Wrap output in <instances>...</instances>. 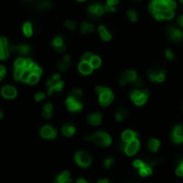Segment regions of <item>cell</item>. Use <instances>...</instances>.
Wrapping results in <instances>:
<instances>
[{
    "label": "cell",
    "mask_w": 183,
    "mask_h": 183,
    "mask_svg": "<svg viewBox=\"0 0 183 183\" xmlns=\"http://www.w3.org/2000/svg\"><path fill=\"white\" fill-rule=\"evenodd\" d=\"M97 183H109V180L106 179V178H104V179H100Z\"/></svg>",
    "instance_id": "54"
},
{
    "label": "cell",
    "mask_w": 183,
    "mask_h": 183,
    "mask_svg": "<svg viewBox=\"0 0 183 183\" xmlns=\"http://www.w3.org/2000/svg\"><path fill=\"white\" fill-rule=\"evenodd\" d=\"M43 116H44V118L48 119V118H51V117H52V111H44Z\"/></svg>",
    "instance_id": "53"
},
{
    "label": "cell",
    "mask_w": 183,
    "mask_h": 183,
    "mask_svg": "<svg viewBox=\"0 0 183 183\" xmlns=\"http://www.w3.org/2000/svg\"><path fill=\"white\" fill-rule=\"evenodd\" d=\"M94 31V26L91 22H82L81 25V32L82 34L87 33V32H93Z\"/></svg>",
    "instance_id": "26"
},
{
    "label": "cell",
    "mask_w": 183,
    "mask_h": 183,
    "mask_svg": "<svg viewBox=\"0 0 183 183\" xmlns=\"http://www.w3.org/2000/svg\"><path fill=\"white\" fill-rule=\"evenodd\" d=\"M86 139H90L94 142V144L99 145L101 147H108L111 144V137L108 133L106 132H95L90 137H87Z\"/></svg>",
    "instance_id": "5"
},
{
    "label": "cell",
    "mask_w": 183,
    "mask_h": 183,
    "mask_svg": "<svg viewBox=\"0 0 183 183\" xmlns=\"http://www.w3.org/2000/svg\"><path fill=\"white\" fill-rule=\"evenodd\" d=\"M130 97L133 101L136 106H142L144 104H146L148 101V97H149V92L146 89H138L135 88L132 89L130 91Z\"/></svg>",
    "instance_id": "4"
},
{
    "label": "cell",
    "mask_w": 183,
    "mask_h": 183,
    "mask_svg": "<svg viewBox=\"0 0 183 183\" xmlns=\"http://www.w3.org/2000/svg\"><path fill=\"white\" fill-rule=\"evenodd\" d=\"M9 54H10L9 47H3V46H1V45H0V59H1V60L7 59V57H9Z\"/></svg>",
    "instance_id": "32"
},
{
    "label": "cell",
    "mask_w": 183,
    "mask_h": 183,
    "mask_svg": "<svg viewBox=\"0 0 183 183\" xmlns=\"http://www.w3.org/2000/svg\"><path fill=\"white\" fill-rule=\"evenodd\" d=\"M78 71L81 72L82 75H89V74L92 73V71H93V67H91L90 62L82 61L81 63L78 64Z\"/></svg>",
    "instance_id": "17"
},
{
    "label": "cell",
    "mask_w": 183,
    "mask_h": 183,
    "mask_svg": "<svg viewBox=\"0 0 183 183\" xmlns=\"http://www.w3.org/2000/svg\"><path fill=\"white\" fill-rule=\"evenodd\" d=\"M161 147V141L156 138H151L148 141V148L151 152H157Z\"/></svg>",
    "instance_id": "21"
},
{
    "label": "cell",
    "mask_w": 183,
    "mask_h": 183,
    "mask_svg": "<svg viewBox=\"0 0 183 183\" xmlns=\"http://www.w3.org/2000/svg\"><path fill=\"white\" fill-rule=\"evenodd\" d=\"M90 64H91V67H93V69H99L100 67H101L102 64V59L100 58L99 56H92L91 60H90Z\"/></svg>",
    "instance_id": "29"
},
{
    "label": "cell",
    "mask_w": 183,
    "mask_h": 183,
    "mask_svg": "<svg viewBox=\"0 0 183 183\" xmlns=\"http://www.w3.org/2000/svg\"><path fill=\"white\" fill-rule=\"evenodd\" d=\"M1 93L6 99H14L17 94V91L13 86H4L1 90Z\"/></svg>",
    "instance_id": "16"
},
{
    "label": "cell",
    "mask_w": 183,
    "mask_h": 183,
    "mask_svg": "<svg viewBox=\"0 0 183 183\" xmlns=\"http://www.w3.org/2000/svg\"><path fill=\"white\" fill-rule=\"evenodd\" d=\"M177 7L175 0H151L149 3V11L156 21H163V13L167 10H174Z\"/></svg>",
    "instance_id": "1"
},
{
    "label": "cell",
    "mask_w": 183,
    "mask_h": 183,
    "mask_svg": "<svg viewBox=\"0 0 183 183\" xmlns=\"http://www.w3.org/2000/svg\"><path fill=\"white\" fill-rule=\"evenodd\" d=\"M127 115H129V112H127V110L125 108H118L116 114H115V118H116L118 122H121L127 117Z\"/></svg>",
    "instance_id": "24"
},
{
    "label": "cell",
    "mask_w": 183,
    "mask_h": 183,
    "mask_svg": "<svg viewBox=\"0 0 183 183\" xmlns=\"http://www.w3.org/2000/svg\"><path fill=\"white\" fill-rule=\"evenodd\" d=\"M32 63H33V62H32L31 59H25V63H24V67H22V69L24 70H30Z\"/></svg>",
    "instance_id": "46"
},
{
    "label": "cell",
    "mask_w": 183,
    "mask_h": 183,
    "mask_svg": "<svg viewBox=\"0 0 183 183\" xmlns=\"http://www.w3.org/2000/svg\"><path fill=\"white\" fill-rule=\"evenodd\" d=\"M0 45L3 47L9 46V42H7V40L6 39V37H0Z\"/></svg>",
    "instance_id": "47"
},
{
    "label": "cell",
    "mask_w": 183,
    "mask_h": 183,
    "mask_svg": "<svg viewBox=\"0 0 183 183\" xmlns=\"http://www.w3.org/2000/svg\"><path fill=\"white\" fill-rule=\"evenodd\" d=\"M97 30H99V34H100V37H101V39L103 40V41L108 42V41L111 40V33H110L109 30L106 28V26L101 25V26L97 28Z\"/></svg>",
    "instance_id": "18"
},
{
    "label": "cell",
    "mask_w": 183,
    "mask_h": 183,
    "mask_svg": "<svg viewBox=\"0 0 183 183\" xmlns=\"http://www.w3.org/2000/svg\"><path fill=\"white\" fill-rule=\"evenodd\" d=\"M41 135L44 138L54 139V138H56V136H57V132H56V130L52 129L49 125H45V126L42 127V130H41Z\"/></svg>",
    "instance_id": "14"
},
{
    "label": "cell",
    "mask_w": 183,
    "mask_h": 183,
    "mask_svg": "<svg viewBox=\"0 0 183 183\" xmlns=\"http://www.w3.org/2000/svg\"><path fill=\"white\" fill-rule=\"evenodd\" d=\"M88 12H89V14L93 17L102 16L105 12V7L104 6H102L101 3H93L88 7Z\"/></svg>",
    "instance_id": "13"
},
{
    "label": "cell",
    "mask_w": 183,
    "mask_h": 183,
    "mask_svg": "<svg viewBox=\"0 0 183 183\" xmlns=\"http://www.w3.org/2000/svg\"><path fill=\"white\" fill-rule=\"evenodd\" d=\"M137 137H138V134L136 132L132 131V130H125L121 134V140L122 142H125V144L133 139H136Z\"/></svg>",
    "instance_id": "15"
},
{
    "label": "cell",
    "mask_w": 183,
    "mask_h": 183,
    "mask_svg": "<svg viewBox=\"0 0 183 183\" xmlns=\"http://www.w3.org/2000/svg\"><path fill=\"white\" fill-rule=\"evenodd\" d=\"M119 4V0H107L106 4L104 6L105 11L106 12H115L116 11V7Z\"/></svg>",
    "instance_id": "25"
},
{
    "label": "cell",
    "mask_w": 183,
    "mask_h": 183,
    "mask_svg": "<svg viewBox=\"0 0 183 183\" xmlns=\"http://www.w3.org/2000/svg\"><path fill=\"white\" fill-rule=\"evenodd\" d=\"M177 22H178V25H179V26L183 29V15H180V16L178 17Z\"/></svg>",
    "instance_id": "49"
},
{
    "label": "cell",
    "mask_w": 183,
    "mask_h": 183,
    "mask_svg": "<svg viewBox=\"0 0 183 183\" xmlns=\"http://www.w3.org/2000/svg\"><path fill=\"white\" fill-rule=\"evenodd\" d=\"M167 37L172 42H183V30L175 26H168L167 28Z\"/></svg>",
    "instance_id": "8"
},
{
    "label": "cell",
    "mask_w": 183,
    "mask_h": 183,
    "mask_svg": "<svg viewBox=\"0 0 183 183\" xmlns=\"http://www.w3.org/2000/svg\"><path fill=\"white\" fill-rule=\"evenodd\" d=\"M76 183H88V182H87L85 179H78V180H77V182H76Z\"/></svg>",
    "instance_id": "55"
},
{
    "label": "cell",
    "mask_w": 183,
    "mask_h": 183,
    "mask_svg": "<svg viewBox=\"0 0 183 183\" xmlns=\"http://www.w3.org/2000/svg\"><path fill=\"white\" fill-rule=\"evenodd\" d=\"M66 105L67 106V108L71 110V111H79V110L82 109V103L79 102L78 100L74 99V97H72V96H69L67 99Z\"/></svg>",
    "instance_id": "12"
},
{
    "label": "cell",
    "mask_w": 183,
    "mask_h": 183,
    "mask_svg": "<svg viewBox=\"0 0 183 183\" xmlns=\"http://www.w3.org/2000/svg\"><path fill=\"white\" fill-rule=\"evenodd\" d=\"M125 84H133L136 87L140 86V79L138 77V74L134 70H127L122 75V78L120 79V85Z\"/></svg>",
    "instance_id": "6"
},
{
    "label": "cell",
    "mask_w": 183,
    "mask_h": 183,
    "mask_svg": "<svg viewBox=\"0 0 183 183\" xmlns=\"http://www.w3.org/2000/svg\"><path fill=\"white\" fill-rule=\"evenodd\" d=\"M71 178H70V172L69 171H63L61 175L57 176L55 183H71Z\"/></svg>",
    "instance_id": "23"
},
{
    "label": "cell",
    "mask_w": 183,
    "mask_h": 183,
    "mask_svg": "<svg viewBox=\"0 0 183 183\" xmlns=\"http://www.w3.org/2000/svg\"><path fill=\"white\" fill-rule=\"evenodd\" d=\"M2 78H3V77H2V76H1V75H0V81H1V79H2Z\"/></svg>",
    "instance_id": "57"
},
{
    "label": "cell",
    "mask_w": 183,
    "mask_h": 183,
    "mask_svg": "<svg viewBox=\"0 0 183 183\" xmlns=\"http://www.w3.org/2000/svg\"><path fill=\"white\" fill-rule=\"evenodd\" d=\"M37 9H41V10H45V9H49L52 7V3L47 0H41L37 3L36 6Z\"/></svg>",
    "instance_id": "33"
},
{
    "label": "cell",
    "mask_w": 183,
    "mask_h": 183,
    "mask_svg": "<svg viewBox=\"0 0 183 183\" xmlns=\"http://www.w3.org/2000/svg\"><path fill=\"white\" fill-rule=\"evenodd\" d=\"M22 73H24V69H22V67H15V70H14L15 81H19V79L22 78Z\"/></svg>",
    "instance_id": "36"
},
{
    "label": "cell",
    "mask_w": 183,
    "mask_h": 183,
    "mask_svg": "<svg viewBox=\"0 0 183 183\" xmlns=\"http://www.w3.org/2000/svg\"><path fill=\"white\" fill-rule=\"evenodd\" d=\"M77 1H85V0H77Z\"/></svg>",
    "instance_id": "58"
},
{
    "label": "cell",
    "mask_w": 183,
    "mask_h": 183,
    "mask_svg": "<svg viewBox=\"0 0 183 183\" xmlns=\"http://www.w3.org/2000/svg\"><path fill=\"white\" fill-rule=\"evenodd\" d=\"M171 140L175 144H183V127L181 124H177L172 129Z\"/></svg>",
    "instance_id": "11"
},
{
    "label": "cell",
    "mask_w": 183,
    "mask_h": 183,
    "mask_svg": "<svg viewBox=\"0 0 183 183\" xmlns=\"http://www.w3.org/2000/svg\"><path fill=\"white\" fill-rule=\"evenodd\" d=\"M70 66H71V57L67 56V55L64 56L61 61H59L58 63V67L61 71H66V70L69 69Z\"/></svg>",
    "instance_id": "22"
},
{
    "label": "cell",
    "mask_w": 183,
    "mask_h": 183,
    "mask_svg": "<svg viewBox=\"0 0 183 183\" xmlns=\"http://www.w3.org/2000/svg\"><path fill=\"white\" fill-rule=\"evenodd\" d=\"M37 82H39V75L31 73V75L29 76V79H28V82H27L30 84V85H34V84H37Z\"/></svg>",
    "instance_id": "38"
},
{
    "label": "cell",
    "mask_w": 183,
    "mask_h": 183,
    "mask_svg": "<svg viewBox=\"0 0 183 183\" xmlns=\"http://www.w3.org/2000/svg\"><path fill=\"white\" fill-rule=\"evenodd\" d=\"M176 174H177L179 177H182V178H183V160H182L181 162H180L179 166L177 167V169H176Z\"/></svg>",
    "instance_id": "43"
},
{
    "label": "cell",
    "mask_w": 183,
    "mask_h": 183,
    "mask_svg": "<svg viewBox=\"0 0 183 183\" xmlns=\"http://www.w3.org/2000/svg\"><path fill=\"white\" fill-rule=\"evenodd\" d=\"M148 76L153 82H163L166 77V72L164 70H151L148 73Z\"/></svg>",
    "instance_id": "10"
},
{
    "label": "cell",
    "mask_w": 183,
    "mask_h": 183,
    "mask_svg": "<svg viewBox=\"0 0 183 183\" xmlns=\"http://www.w3.org/2000/svg\"><path fill=\"white\" fill-rule=\"evenodd\" d=\"M36 100L37 102H40V101H42V100H44V97H45V94L43 93V92H39V93H37L36 94Z\"/></svg>",
    "instance_id": "48"
},
{
    "label": "cell",
    "mask_w": 183,
    "mask_h": 183,
    "mask_svg": "<svg viewBox=\"0 0 183 183\" xmlns=\"http://www.w3.org/2000/svg\"><path fill=\"white\" fill-rule=\"evenodd\" d=\"M88 122L91 125H100L102 122V115L100 112L90 114L88 116Z\"/></svg>",
    "instance_id": "20"
},
{
    "label": "cell",
    "mask_w": 183,
    "mask_h": 183,
    "mask_svg": "<svg viewBox=\"0 0 183 183\" xmlns=\"http://www.w3.org/2000/svg\"><path fill=\"white\" fill-rule=\"evenodd\" d=\"M52 81H54L55 82H58V81H60V75H59V74H55L54 76L52 77Z\"/></svg>",
    "instance_id": "52"
},
{
    "label": "cell",
    "mask_w": 183,
    "mask_h": 183,
    "mask_svg": "<svg viewBox=\"0 0 183 183\" xmlns=\"http://www.w3.org/2000/svg\"><path fill=\"white\" fill-rule=\"evenodd\" d=\"M127 17H129V19L132 22H135L138 21V14H137V12L135 11V10H129L127 11Z\"/></svg>",
    "instance_id": "34"
},
{
    "label": "cell",
    "mask_w": 183,
    "mask_h": 183,
    "mask_svg": "<svg viewBox=\"0 0 183 183\" xmlns=\"http://www.w3.org/2000/svg\"><path fill=\"white\" fill-rule=\"evenodd\" d=\"M31 73H33V74H37V75H42V73H43V71H42V67H40L39 66H37V63H32V66L31 67H30V70H29Z\"/></svg>",
    "instance_id": "35"
},
{
    "label": "cell",
    "mask_w": 183,
    "mask_h": 183,
    "mask_svg": "<svg viewBox=\"0 0 183 183\" xmlns=\"http://www.w3.org/2000/svg\"><path fill=\"white\" fill-rule=\"evenodd\" d=\"M92 56H93V54H92V52H85V54L82 55V61H87V62H89L90 60H91Z\"/></svg>",
    "instance_id": "42"
},
{
    "label": "cell",
    "mask_w": 183,
    "mask_h": 183,
    "mask_svg": "<svg viewBox=\"0 0 183 183\" xmlns=\"http://www.w3.org/2000/svg\"><path fill=\"white\" fill-rule=\"evenodd\" d=\"M74 133H75V127L73 126V125L67 124L62 127V134L66 135V136H67V137L74 135Z\"/></svg>",
    "instance_id": "28"
},
{
    "label": "cell",
    "mask_w": 183,
    "mask_h": 183,
    "mask_svg": "<svg viewBox=\"0 0 183 183\" xmlns=\"http://www.w3.org/2000/svg\"><path fill=\"white\" fill-rule=\"evenodd\" d=\"M82 95V91L81 89H74V90H72L71 91V95L70 96H72V97H74V99H76V100H78L79 97H81Z\"/></svg>",
    "instance_id": "37"
},
{
    "label": "cell",
    "mask_w": 183,
    "mask_h": 183,
    "mask_svg": "<svg viewBox=\"0 0 183 183\" xmlns=\"http://www.w3.org/2000/svg\"><path fill=\"white\" fill-rule=\"evenodd\" d=\"M25 59L24 58H17L15 60V67H24Z\"/></svg>",
    "instance_id": "45"
},
{
    "label": "cell",
    "mask_w": 183,
    "mask_h": 183,
    "mask_svg": "<svg viewBox=\"0 0 183 183\" xmlns=\"http://www.w3.org/2000/svg\"><path fill=\"white\" fill-rule=\"evenodd\" d=\"M2 117H3V114H2V112L1 111H0V119H1V118Z\"/></svg>",
    "instance_id": "56"
},
{
    "label": "cell",
    "mask_w": 183,
    "mask_h": 183,
    "mask_svg": "<svg viewBox=\"0 0 183 183\" xmlns=\"http://www.w3.org/2000/svg\"><path fill=\"white\" fill-rule=\"evenodd\" d=\"M157 164V161L154 162H145L142 160H135L133 162V166L135 168L138 169V172L141 177H148V176H151L152 172H153V166L154 165Z\"/></svg>",
    "instance_id": "2"
},
{
    "label": "cell",
    "mask_w": 183,
    "mask_h": 183,
    "mask_svg": "<svg viewBox=\"0 0 183 183\" xmlns=\"http://www.w3.org/2000/svg\"><path fill=\"white\" fill-rule=\"evenodd\" d=\"M164 54H165V57H166L168 60H174L175 59V54L172 52L171 49H166Z\"/></svg>",
    "instance_id": "44"
},
{
    "label": "cell",
    "mask_w": 183,
    "mask_h": 183,
    "mask_svg": "<svg viewBox=\"0 0 183 183\" xmlns=\"http://www.w3.org/2000/svg\"><path fill=\"white\" fill-rule=\"evenodd\" d=\"M180 2H181V3H183V0H180Z\"/></svg>",
    "instance_id": "59"
},
{
    "label": "cell",
    "mask_w": 183,
    "mask_h": 183,
    "mask_svg": "<svg viewBox=\"0 0 183 183\" xmlns=\"http://www.w3.org/2000/svg\"><path fill=\"white\" fill-rule=\"evenodd\" d=\"M63 86H64V84H63V82H62V81L56 82L54 84V86L49 87V89H48V94H49V95H52L55 91H61L62 88H63Z\"/></svg>",
    "instance_id": "27"
},
{
    "label": "cell",
    "mask_w": 183,
    "mask_h": 183,
    "mask_svg": "<svg viewBox=\"0 0 183 183\" xmlns=\"http://www.w3.org/2000/svg\"><path fill=\"white\" fill-rule=\"evenodd\" d=\"M95 91L99 93V103L101 106H108L114 101V92L107 87L97 86L95 88Z\"/></svg>",
    "instance_id": "3"
},
{
    "label": "cell",
    "mask_w": 183,
    "mask_h": 183,
    "mask_svg": "<svg viewBox=\"0 0 183 183\" xmlns=\"http://www.w3.org/2000/svg\"><path fill=\"white\" fill-rule=\"evenodd\" d=\"M16 51L19 52L21 55H27L30 52V46L28 44H22L16 46Z\"/></svg>",
    "instance_id": "30"
},
{
    "label": "cell",
    "mask_w": 183,
    "mask_h": 183,
    "mask_svg": "<svg viewBox=\"0 0 183 183\" xmlns=\"http://www.w3.org/2000/svg\"><path fill=\"white\" fill-rule=\"evenodd\" d=\"M115 162V159L114 157H106L105 159V161H104V166H105V168H110L111 167V165H112V163Z\"/></svg>",
    "instance_id": "41"
},
{
    "label": "cell",
    "mask_w": 183,
    "mask_h": 183,
    "mask_svg": "<svg viewBox=\"0 0 183 183\" xmlns=\"http://www.w3.org/2000/svg\"><path fill=\"white\" fill-rule=\"evenodd\" d=\"M6 67L3 66H0V75H1L2 77H4V75H6Z\"/></svg>",
    "instance_id": "51"
},
{
    "label": "cell",
    "mask_w": 183,
    "mask_h": 183,
    "mask_svg": "<svg viewBox=\"0 0 183 183\" xmlns=\"http://www.w3.org/2000/svg\"><path fill=\"white\" fill-rule=\"evenodd\" d=\"M66 27L69 30H71V31H74V30L76 29V22H75L74 21H67Z\"/></svg>",
    "instance_id": "39"
},
{
    "label": "cell",
    "mask_w": 183,
    "mask_h": 183,
    "mask_svg": "<svg viewBox=\"0 0 183 183\" xmlns=\"http://www.w3.org/2000/svg\"><path fill=\"white\" fill-rule=\"evenodd\" d=\"M30 75H31V72H30L29 70H24V73H22V75L21 81L24 82H28V79H29Z\"/></svg>",
    "instance_id": "40"
},
{
    "label": "cell",
    "mask_w": 183,
    "mask_h": 183,
    "mask_svg": "<svg viewBox=\"0 0 183 183\" xmlns=\"http://www.w3.org/2000/svg\"><path fill=\"white\" fill-rule=\"evenodd\" d=\"M75 162L79 165L81 167H84V168H87L91 165L92 163V157L89 153L85 151H78L76 154H75Z\"/></svg>",
    "instance_id": "7"
},
{
    "label": "cell",
    "mask_w": 183,
    "mask_h": 183,
    "mask_svg": "<svg viewBox=\"0 0 183 183\" xmlns=\"http://www.w3.org/2000/svg\"><path fill=\"white\" fill-rule=\"evenodd\" d=\"M52 105L49 104V103L44 106V111H52Z\"/></svg>",
    "instance_id": "50"
},
{
    "label": "cell",
    "mask_w": 183,
    "mask_h": 183,
    "mask_svg": "<svg viewBox=\"0 0 183 183\" xmlns=\"http://www.w3.org/2000/svg\"><path fill=\"white\" fill-rule=\"evenodd\" d=\"M52 45L57 52H63L64 48H66V46H64V44H63V39L59 36L56 37L54 40H52Z\"/></svg>",
    "instance_id": "19"
},
{
    "label": "cell",
    "mask_w": 183,
    "mask_h": 183,
    "mask_svg": "<svg viewBox=\"0 0 183 183\" xmlns=\"http://www.w3.org/2000/svg\"><path fill=\"white\" fill-rule=\"evenodd\" d=\"M139 148H140V141L138 138H136V139H133L131 141L126 142L125 146L123 147V150H124V153L126 155L133 156V155H135L139 151Z\"/></svg>",
    "instance_id": "9"
},
{
    "label": "cell",
    "mask_w": 183,
    "mask_h": 183,
    "mask_svg": "<svg viewBox=\"0 0 183 183\" xmlns=\"http://www.w3.org/2000/svg\"><path fill=\"white\" fill-rule=\"evenodd\" d=\"M22 32L26 37H31L32 36V25L29 22H25L22 26Z\"/></svg>",
    "instance_id": "31"
}]
</instances>
